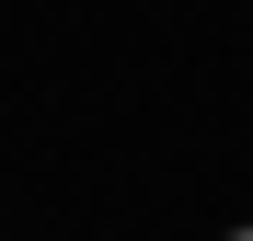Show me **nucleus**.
I'll return each mask as SVG.
<instances>
[{
    "instance_id": "f257e3e1",
    "label": "nucleus",
    "mask_w": 253,
    "mask_h": 241,
    "mask_svg": "<svg viewBox=\"0 0 253 241\" xmlns=\"http://www.w3.org/2000/svg\"><path fill=\"white\" fill-rule=\"evenodd\" d=\"M230 241H253V230H230Z\"/></svg>"
}]
</instances>
